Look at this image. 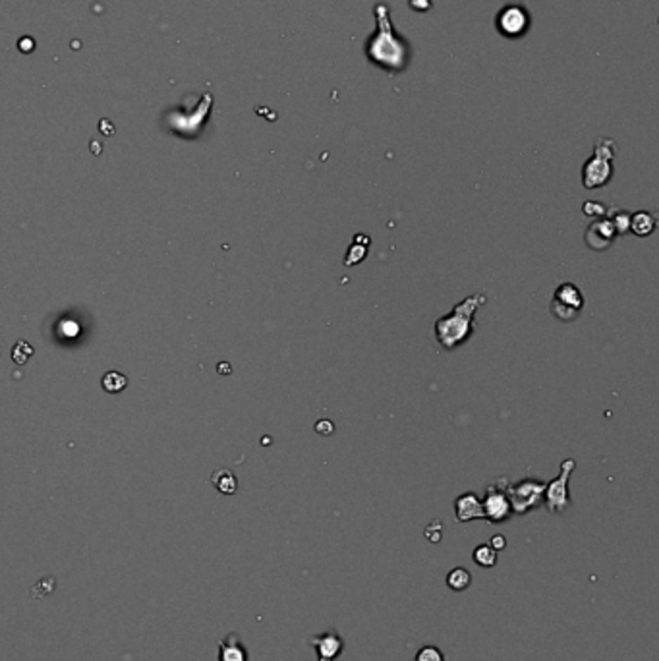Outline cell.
I'll return each instance as SVG.
<instances>
[{
  "label": "cell",
  "instance_id": "cell-1",
  "mask_svg": "<svg viewBox=\"0 0 659 661\" xmlns=\"http://www.w3.org/2000/svg\"><path fill=\"white\" fill-rule=\"evenodd\" d=\"M373 16H375V32L364 43L365 58L372 66L379 68L389 76H398L408 70L412 63L414 51H412L410 41L396 32L387 4L377 2L373 6Z\"/></svg>",
  "mask_w": 659,
  "mask_h": 661
},
{
  "label": "cell",
  "instance_id": "cell-2",
  "mask_svg": "<svg viewBox=\"0 0 659 661\" xmlns=\"http://www.w3.org/2000/svg\"><path fill=\"white\" fill-rule=\"evenodd\" d=\"M485 303V296L476 294L466 298L460 303H457L450 313L443 315L441 319H437L435 323V336H437V343L441 344L443 348L452 351L460 344H464L474 333V325H476V310Z\"/></svg>",
  "mask_w": 659,
  "mask_h": 661
},
{
  "label": "cell",
  "instance_id": "cell-3",
  "mask_svg": "<svg viewBox=\"0 0 659 661\" xmlns=\"http://www.w3.org/2000/svg\"><path fill=\"white\" fill-rule=\"evenodd\" d=\"M613 159H615V141L601 138L596 141L594 155L589 157L582 169V182L588 190L605 186L613 176Z\"/></svg>",
  "mask_w": 659,
  "mask_h": 661
},
{
  "label": "cell",
  "instance_id": "cell-4",
  "mask_svg": "<svg viewBox=\"0 0 659 661\" xmlns=\"http://www.w3.org/2000/svg\"><path fill=\"white\" fill-rule=\"evenodd\" d=\"M532 25V18L526 6H522L518 2H511L499 10L495 18L497 32L501 33L507 39H520L524 37Z\"/></svg>",
  "mask_w": 659,
  "mask_h": 661
},
{
  "label": "cell",
  "instance_id": "cell-5",
  "mask_svg": "<svg viewBox=\"0 0 659 661\" xmlns=\"http://www.w3.org/2000/svg\"><path fill=\"white\" fill-rule=\"evenodd\" d=\"M543 491H545V483L534 478H528L522 480L516 485H509L507 487V495L511 501L512 514H526L532 509L540 505L543 501Z\"/></svg>",
  "mask_w": 659,
  "mask_h": 661
},
{
  "label": "cell",
  "instance_id": "cell-6",
  "mask_svg": "<svg viewBox=\"0 0 659 661\" xmlns=\"http://www.w3.org/2000/svg\"><path fill=\"white\" fill-rule=\"evenodd\" d=\"M584 308V294L573 282H561L551 300V311L561 321H573Z\"/></svg>",
  "mask_w": 659,
  "mask_h": 661
},
{
  "label": "cell",
  "instance_id": "cell-7",
  "mask_svg": "<svg viewBox=\"0 0 659 661\" xmlns=\"http://www.w3.org/2000/svg\"><path fill=\"white\" fill-rule=\"evenodd\" d=\"M576 462L573 459L563 460L561 464V476L553 482L545 483V491H543V501L545 506L549 509L551 513H565L566 509L570 506V497H568V478L573 474Z\"/></svg>",
  "mask_w": 659,
  "mask_h": 661
},
{
  "label": "cell",
  "instance_id": "cell-8",
  "mask_svg": "<svg viewBox=\"0 0 659 661\" xmlns=\"http://www.w3.org/2000/svg\"><path fill=\"white\" fill-rule=\"evenodd\" d=\"M507 480L504 485H501V480L495 483H491L485 491V499L481 501L483 506V518L493 524H501V522L509 521L512 516V506L507 495Z\"/></svg>",
  "mask_w": 659,
  "mask_h": 661
},
{
  "label": "cell",
  "instance_id": "cell-9",
  "mask_svg": "<svg viewBox=\"0 0 659 661\" xmlns=\"http://www.w3.org/2000/svg\"><path fill=\"white\" fill-rule=\"evenodd\" d=\"M310 644L318 653V661H337L344 652V638L339 634V630L333 629L311 636Z\"/></svg>",
  "mask_w": 659,
  "mask_h": 661
},
{
  "label": "cell",
  "instance_id": "cell-10",
  "mask_svg": "<svg viewBox=\"0 0 659 661\" xmlns=\"http://www.w3.org/2000/svg\"><path fill=\"white\" fill-rule=\"evenodd\" d=\"M615 238H617V230H615V226L611 225L609 218L594 221V223L588 226V230H586V244H588V248L594 249V251H603V249H607L613 242H615Z\"/></svg>",
  "mask_w": 659,
  "mask_h": 661
},
{
  "label": "cell",
  "instance_id": "cell-11",
  "mask_svg": "<svg viewBox=\"0 0 659 661\" xmlns=\"http://www.w3.org/2000/svg\"><path fill=\"white\" fill-rule=\"evenodd\" d=\"M455 516L458 522L481 521L483 518V506L481 499L476 493H464L455 501Z\"/></svg>",
  "mask_w": 659,
  "mask_h": 661
},
{
  "label": "cell",
  "instance_id": "cell-12",
  "mask_svg": "<svg viewBox=\"0 0 659 661\" xmlns=\"http://www.w3.org/2000/svg\"><path fill=\"white\" fill-rule=\"evenodd\" d=\"M218 661H249L248 652L236 632H230L218 642Z\"/></svg>",
  "mask_w": 659,
  "mask_h": 661
},
{
  "label": "cell",
  "instance_id": "cell-13",
  "mask_svg": "<svg viewBox=\"0 0 659 661\" xmlns=\"http://www.w3.org/2000/svg\"><path fill=\"white\" fill-rule=\"evenodd\" d=\"M211 483L225 495H233L238 490V480H236V476L228 468H217L211 474Z\"/></svg>",
  "mask_w": 659,
  "mask_h": 661
},
{
  "label": "cell",
  "instance_id": "cell-14",
  "mask_svg": "<svg viewBox=\"0 0 659 661\" xmlns=\"http://www.w3.org/2000/svg\"><path fill=\"white\" fill-rule=\"evenodd\" d=\"M630 228L638 236H648L655 228V215H651L648 211H638L630 217Z\"/></svg>",
  "mask_w": 659,
  "mask_h": 661
},
{
  "label": "cell",
  "instance_id": "cell-15",
  "mask_svg": "<svg viewBox=\"0 0 659 661\" xmlns=\"http://www.w3.org/2000/svg\"><path fill=\"white\" fill-rule=\"evenodd\" d=\"M470 584H472V575H470V570L464 567L452 568L449 575H447V586H449L452 591L468 590Z\"/></svg>",
  "mask_w": 659,
  "mask_h": 661
},
{
  "label": "cell",
  "instance_id": "cell-16",
  "mask_svg": "<svg viewBox=\"0 0 659 661\" xmlns=\"http://www.w3.org/2000/svg\"><path fill=\"white\" fill-rule=\"evenodd\" d=\"M472 559L478 567L493 568L497 565V551L489 544H481L474 549Z\"/></svg>",
  "mask_w": 659,
  "mask_h": 661
},
{
  "label": "cell",
  "instance_id": "cell-17",
  "mask_svg": "<svg viewBox=\"0 0 659 661\" xmlns=\"http://www.w3.org/2000/svg\"><path fill=\"white\" fill-rule=\"evenodd\" d=\"M126 385H128L126 375L118 374V372H109L103 377V389L107 393H120V391L126 389Z\"/></svg>",
  "mask_w": 659,
  "mask_h": 661
},
{
  "label": "cell",
  "instance_id": "cell-18",
  "mask_svg": "<svg viewBox=\"0 0 659 661\" xmlns=\"http://www.w3.org/2000/svg\"><path fill=\"white\" fill-rule=\"evenodd\" d=\"M414 661H445V653L437 646H424L418 650Z\"/></svg>",
  "mask_w": 659,
  "mask_h": 661
},
{
  "label": "cell",
  "instance_id": "cell-19",
  "mask_svg": "<svg viewBox=\"0 0 659 661\" xmlns=\"http://www.w3.org/2000/svg\"><path fill=\"white\" fill-rule=\"evenodd\" d=\"M611 215L613 217L609 218V221H611V225L615 226L617 234L627 233L628 228H630V215H628L627 211L619 209V211H615V213H611Z\"/></svg>",
  "mask_w": 659,
  "mask_h": 661
},
{
  "label": "cell",
  "instance_id": "cell-20",
  "mask_svg": "<svg viewBox=\"0 0 659 661\" xmlns=\"http://www.w3.org/2000/svg\"><path fill=\"white\" fill-rule=\"evenodd\" d=\"M32 354H33L32 346L25 343V341H20V343H16V346H14V351H12V358L16 360L18 364H25Z\"/></svg>",
  "mask_w": 659,
  "mask_h": 661
},
{
  "label": "cell",
  "instance_id": "cell-21",
  "mask_svg": "<svg viewBox=\"0 0 659 661\" xmlns=\"http://www.w3.org/2000/svg\"><path fill=\"white\" fill-rule=\"evenodd\" d=\"M365 251H367V249H365V246H362V244H360V242H358V238H356V242H354V244L350 246L348 257L344 259V263L354 265V263H358V261H362V259L365 257Z\"/></svg>",
  "mask_w": 659,
  "mask_h": 661
},
{
  "label": "cell",
  "instance_id": "cell-22",
  "mask_svg": "<svg viewBox=\"0 0 659 661\" xmlns=\"http://www.w3.org/2000/svg\"><path fill=\"white\" fill-rule=\"evenodd\" d=\"M605 213H607V207L601 202L584 203V215H588V217H603Z\"/></svg>",
  "mask_w": 659,
  "mask_h": 661
},
{
  "label": "cell",
  "instance_id": "cell-23",
  "mask_svg": "<svg viewBox=\"0 0 659 661\" xmlns=\"http://www.w3.org/2000/svg\"><path fill=\"white\" fill-rule=\"evenodd\" d=\"M424 534H426V537L431 542V544H437V542L443 537V524L439 521H433L429 526H427Z\"/></svg>",
  "mask_w": 659,
  "mask_h": 661
},
{
  "label": "cell",
  "instance_id": "cell-24",
  "mask_svg": "<svg viewBox=\"0 0 659 661\" xmlns=\"http://www.w3.org/2000/svg\"><path fill=\"white\" fill-rule=\"evenodd\" d=\"M408 4H410V8L414 10V12H427V10L433 8V2H431V0H410Z\"/></svg>",
  "mask_w": 659,
  "mask_h": 661
},
{
  "label": "cell",
  "instance_id": "cell-25",
  "mask_svg": "<svg viewBox=\"0 0 659 661\" xmlns=\"http://www.w3.org/2000/svg\"><path fill=\"white\" fill-rule=\"evenodd\" d=\"M333 429H334L333 424H331L329 420L318 421V426H315V431L321 433V436H331V433H333Z\"/></svg>",
  "mask_w": 659,
  "mask_h": 661
},
{
  "label": "cell",
  "instance_id": "cell-26",
  "mask_svg": "<svg viewBox=\"0 0 659 661\" xmlns=\"http://www.w3.org/2000/svg\"><path fill=\"white\" fill-rule=\"evenodd\" d=\"M489 545H491V547H493L495 551H501V549H504V547H507V539H504V536H501V534H497V536L491 537Z\"/></svg>",
  "mask_w": 659,
  "mask_h": 661
}]
</instances>
